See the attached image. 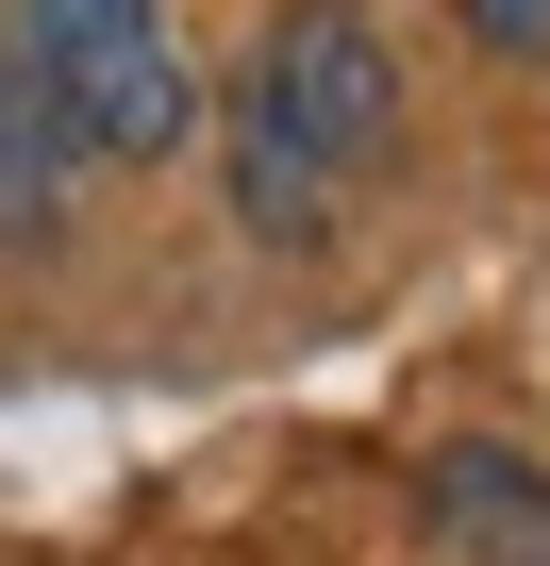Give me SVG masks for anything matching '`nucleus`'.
Instances as JSON below:
<instances>
[{
  "instance_id": "39448f33",
  "label": "nucleus",
  "mask_w": 550,
  "mask_h": 566,
  "mask_svg": "<svg viewBox=\"0 0 550 566\" xmlns=\"http://www.w3.org/2000/svg\"><path fill=\"white\" fill-rule=\"evenodd\" d=\"M51 167H68V117L34 101V67H0V233H51Z\"/></svg>"
},
{
  "instance_id": "20e7f679",
  "label": "nucleus",
  "mask_w": 550,
  "mask_h": 566,
  "mask_svg": "<svg viewBox=\"0 0 550 566\" xmlns=\"http://www.w3.org/2000/svg\"><path fill=\"white\" fill-rule=\"evenodd\" d=\"M234 200H250V233H284V250H301V233H318V200H334V167L234 101Z\"/></svg>"
},
{
  "instance_id": "423d86ee",
  "label": "nucleus",
  "mask_w": 550,
  "mask_h": 566,
  "mask_svg": "<svg viewBox=\"0 0 550 566\" xmlns=\"http://www.w3.org/2000/svg\"><path fill=\"white\" fill-rule=\"evenodd\" d=\"M467 34H484L500 67H550V0H467Z\"/></svg>"
},
{
  "instance_id": "f03ea898",
  "label": "nucleus",
  "mask_w": 550,
  "mask_h": 566,
  "mask_svg": "<svg viewBox=\"0 0 550 566\" xmlns=\"http://www.w3.org/2000/svg\"><path fill=\"white\" fill-rule=\"evenodd\" d=\"M267 134H301L334 184L401 134V67H384V34H367V0H284L267 18V51H250V84H234Z\"/></svg>"
},
{
  "instance_id": "f257e3e1",
  "label": "nucleus",
  "mask_w": 550,
  "mask_h": 566,
  "mask_svg": "<svg viewBox=\"0 0 550 566\" xmlns=\"http://www.w3.org/2000/svg\"><path fill=\"white\" fill-rule=\"evenodd\" d=\"M18 67H34V101L68 117V150H101V167H151V150H184V117H200L167 0H18Z\"/></svg>"
},
{
  "instance_id": "7ed1b4c3",
  "label": "nucleus",
  "mask_w": 550,
  "mask_h": 566,
  "mask_svg": "<svg viewBox=\"0 0 550 566\" xmlns=\"http://www.w3.org/2000/svg\"><path fill=\"white\" fill-rule=\"evenodd\" d=\"M434 533H450L467 566H550V467L450 450V467H434Z\"/></svg>"
}]
</instances>
